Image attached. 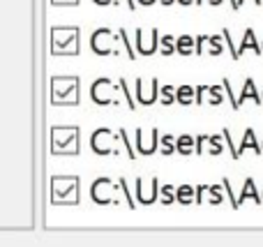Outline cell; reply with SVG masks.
Returning a JSON list of instances; mask_svg holds the SVG:
<instances>
[{"mask_svg":"<svg viewBox=\"0 0 263 247\" xmlns=\"http://www.w3.org/2000/svg\"><path fill=\"white\" fill-rule=\"evenodd\" d=\"M111 139H116L114 134H111V129H106V127L97 129V132L92 134V150H95L97 155H120L118 148L109 146Z\"/></svg>","mask_w":263,"mask_h":247,"instance_id":"1","label":"cell"},{"mask_svg":"<svg viewBox=\"0 0 263 247\" xmlns=\"http://www.w3.org/2000/svg\"><path fill=\"white\" fill-rule=\"evenodd\" d=\"M111 35L114 32L109 30V28H100V30H95V35H92V40H90V44H92V51H95L97 55H109V53H120L116 46H111V44H106V42L111 40Z\"/></svg>","mask_w":263,"mask_h":247,"instance_id":"2","label":"cell"},{"mask_svg":"<svg viewBox=\"0 0 263 247\" xmlns=\"http://www.w3.org/2000/svg\"><path fill=\"white\" fill-rule=\"evenodd\" d=\"M157 44H159L157 28H153V30L148 32V37H145L143 30H136V49H139L141 55H153L155 51H157Z\"/></svg>","mask_w":263,"mask_h":247,"instance_id":"3","label":"cell"},{"mask_svg":"<svg viewBox=\"0 0 263 247\" xmlns=\"http://www.w3.org/2000/svg\"><path fill=\"white\" fill-rule=\"evenodd\" d=\"M134 86H136L134 90H136V97H139V104H143V106L155 104V100H157V95H159V81H157V77L150 81V88H148V90L143 88V81H141V77L136 79Z\"/></svg>","mask_w":263,"mask_h":247,"instance_id":"4","label":"cell"},{"mask_svg":"<svg viewBox=\"0 0 263 247\" xmlns=\"http://www.w3.org/2000/svg\"><path fill=\"white\" fill-rule=\"evenodd\" d=\"M194 51H196V53H203V51H208V53H213V55H222L224 53V44L219 42V37L201 35L199 40H196V44H194Z\"/></svg>","mask_w":263,"mask_h":247,"instance_id":"5","label":"cell"},{"mask_svg":"<svg viewBox=\"0 0 263 247\" xmlns=\"http://www.w3.org/2000/svg\"><path fill=\"white\" fill-rule=\"evenodd\" d=\"M157 194H159V183H157V178H150V187L145 189L143 187V180H136V197H139V201L141 203H153V201H157Z\"/></svg>","mask_w":263,"mask_h":247,"instance_id":"6","label":"cell"},{"mask_svg":"<svg viewBox=\"0 0 263 247\" xmlns=\"http://www.w3.org/2000/svg\"><path fill=\"white\" fill-rule=\"evenodd\" d=\"M247 100H252L254 104H261V95L256 92V83H254V79H250L247 77L245 79V86H242V95L236 100V104H233V109H240L242 104H245Z\"/></svg>","mask_w":263,"mask_h":247,"instance_id":"7","label":"cell"},{"mask_svg":"<svg viewBox=\"0 0 263 247\" xmlns=\"http://www.w3.org/2000/svg\"><path fill=\"white\" fill-rule=\"evenodd\" d=\"M157 143H159V132L157 129L150 132V141H143V137H141V127L136 129V148H139L141 155H153V153L157 150Z\"/></svg>","mask_w":263,"mask_h":247,"instance_id":"8","label":"cell"},{"mask_svg":"<svg viewBox=\"0 0 263 247\" xmlns=\"http://www.w3.org/2000/svg\"><path fill=\"white\" fill-rule=\"evenodd\" d=\"M238 51V58H240L245 51H252V53H256V55H261V44L256 42V32L252 30V28H247L245 30V37H242V44H240V49H236Z\"/></svg>","mask_w":263,"mask_h":247,"instance_id":"9","label":"cell"},{"mask_svg":"<svg viewBox=\"0 0 263 247\" xmlns=\"http://www.w3.org/2000/svg\"><path fill=\"white\" fill-rule=\"evenodd\" d=\"M196 100H199L201 95H208V102H205V104H213V106H217V104H222V88L219 86H199L196 88Z\"/></svg>","mask_w":263,"mask_h":247,"instance_id":"10","label":"cell"},{"mask_svg":"<svg viewBox=\"0 0 263 247\" xmlns=\"http://www.w3.org/2000/svg\"><path fill=\"white\" fill-rule=\"evenodd\" d=\"M247 199H252L254 203H261V197H259V192H256L254 178H247V180H245V185H242V194L236 199V201H238V208H240V203H242V201H247Z\"/></svg>","mask_w":263,"mask_h":247,"instance_id":"11","label":"cell"},{"mask_svg":"<svg viewBox=\"0 0 263 247\" xmlns=\"http://www.w3.org/2000/svg\"><path fill=\"white\" fill-rule=\"evenodd\" d=\"M254 150L256 155H261V146H259V141H256V137H254V129H245V137H242V143H240V148H238V155H242V153L247 150Z\"/></svg>","mask_w":263,"mask_h":247,"instance_id":"12","label":"cell"},{"mask_svg":"<svg viewBox=\"0 0 263 247\" xmlns=\"http://www.w3.org/2000/svg\"><path fill=\"white\" fill-rule=\"evenodd\" d=\"M194 88L192 86H180V88H176V102L178 104H182V106H190V104H194Z\"/></svg>","mask_w":263,"mask_h":247,"instance_id":"13","label":"cell"},{"mask_svg":"<svg viewBox=\"0 0 263 247\" xmlns=\"http://www.w3.org/2000/svg\"><path fill=\"white\" fill-rule=\"evenodd\" d=\"M176 150L180 153V155H190V153L194 150V137H190V134L178 137L176 139Z\"/></svg>","mask_w":263,"mask_h":247,"instance_id":"14","label":"cell"},{"mask_svg":"<svg viewBox=\"0 0 263 247\" xmlns=\"http://www.w3.org/2000/svg\"><path fill=\"white\" fill-rule=\"evenodd\" d=\"M176 51H178L180 55H190V53H194V40H192V37H187V35L178 37V42H176Z\"/></svg>","mask_w":263,"mask_h":247,"instance_id":"15","label":"cell"},{"mask_svg":"<svg viewBox=\"0 0 263 247\" xmlns=\"http://www.w3.org/2000/svg\"><path fill=\"white\" fill-rule=\"evenodd\" d=\"M176 199L180 203H192L194 201V187L192 185H182V187L176 189Z\"/></svg>","mask_w":263,"mask_h":247,"instance_id":"16","label":"cell"},{"mask_svg":"<svg viewBox=\"0 0 263 247\" xmlns=\"http://www.w3.org/2000/svg\"><path fill=\"white\" fill-rule=\"evenodd\" d=\"M159 143H162V153H164V155H171V153L176 150V139H173L171 134L159 137Z\"/></svg>","mask_w":263,"mask_h":247,"instance_id":"17","label":"cell"},{"mask_svg":"<svg viewBox=\"0 0 263 247\" xmlns=\"http://www.w3.org/2000/svg\"><path fill=\"white\" fill-rule=\"evenodd\" d=\"M159 92H162V104H173L176 102V90H173V86H162L159 88Z\"/></svg>","mask_w":263,"mask_h":247,"instance_id":"18","label":"cell"},{"mask_svg":"<svg viewBox=\"0 0 263 247\" xmlns=\"http://www.w3.org/2000/svg\"><path fill=\"white\" fill-rule=\"evenodd\" d=\"M159 46H162V53H164V55H171L173 51H176V42H173L171 35L162 37V40H159Z\"/></svg>","mask_w":263,"mask_h":247,"instance_id":"19","label":"cell"},{"mask_svg":"<svg viewBox=\"0 0 263 247\" xmlns=\"http://www.w3.org/2000/svg\"><path fill=\"white\" fill-rule=\"evenodd\" d=\"M203 192L210 194L208 199H210V203H215V206L224 201V197H222V192H219V187H205V185H203Z\"/></svg>","mask_w":263,"mask_h":247,"instance_id":"20","label":"cell"},{"mask_svg":"<svg viewBox=\"0 0 263 247\" xmlns=\"http://www.w3.org/2000/svg\"><path fill=\"white\" fill-rule=\"evenodd\" d=\"M159 197H162V203H173L176 201V197H173V185H164L162 189H159Z\"/></svg>","mask_w":263,"mask_h":247,"instance_id":"21","label":"cell"},{"mask_svg":"<svg viewBox=\"0 0 263 247\" xmlns=\"http://www.w3.org/2000/svg\"><path fill=\"white\" fill-rule=\"evenodd\" d=\"M222 137L229 141V148H231V157H233V160H240V155H238V150H236V148H233V143H231V132H229V129H222Z\"/></svg>","mask_w":263,"mask_h":247,"instance_id":"22","label":"cell"},{"mask_svg":"<svg viewBox=\"0 0 263 247\" xmlns=\"http://www.w3.org/2000/svg\"><path fill=\"white\" fill-rule=\"evenodd\" d=\"M120 139H123V141H125V146H127L129 160H134V157H136V153H134V148H132V141H127V132H125V129H120Z\"/></svg>","mask_w":263,"mask_h":247,"instance_id":"23","label":"cell"},{"mask_svg":"<svg viewBox=\"0 0 263 247\" xmlns=\"http://www.w3.org/2000/svg\"><path fill=\"white\" fill-rule=\"evenodd\" d=\"M155 0H139V5H143V7H148V5H153Z\"/></svg>","mask_w":263,"mask_h":247,"instance_id":"24","label":"cell"},{"mask_svg":"<svg viewBox=\"0 0 263 247\" xmlns=\"http://www.w3.org/2000/svg\"><path fill=\"white\" fill-rule=\"evenodd\" d=\"M236 3H238V7H242V3H245V0H236ZM254 3H256V5H263L261 0H254Z\"/></svg>","mask_w":263,"mask_h":247,"instance_id":"25","label":"cell"},{"mask_svg":"<svg viewBox=\"0 0 263 247\" xmlns=\"http://www.w3.org/2000/svg\"><path fill=\"white\" fill-rule=\"evenodd\" d=\"M231 7H233V12H238V9H240V7H238V3H236V0H231Z\"/></svg>","mask_w":263,"mask_h":247,"instance_id":"26","label":"cell"},{"mask_svg":"<svg viewBox=\"0 0 263 247\" xmlns=\"http://www.w3.org/2000/svg\"><path fill=\"white\" fill-rule=\"evenodd\" d=\"M127 5H129V9H136V3H134V0H127Z\"/></svg>","mask_w":263,"mask_h":247,"instance_id":"27","label":"cell"},{"mask_svg":"<svg viewBox=\"0 0 263 247\" xmlns=\"http://www.w3.org/2000/svg\"><path fill=\"white\" fill-rule=\"evenodd\" d=\"M178 3H180V5H192L194 0H178Z\"/></svg>","mask_w":263,"mask_h":247,"instance_id":"28","label":"cell"},{"mask_svg":"<svg viewBox=\"0 0 263 247\" xmlns=\"http://www.w3.org/2000/svg\"><path fill=\"white\" fill-rule=\"evenodd\" d=\"M173 3V0H162V5H171Z\"/></svg>","mask_w":263,"mask_h":247,"instance_id":"29","label":"cell"},{"mask_svg":"<svg viewBox=\"0 0 263 247\" xmlns=\"http://www.w3.org/2000/svg\"><path fill=\"white\" fill-rule=\"evenodd\" d=\"M261 203H263V194H261Z\"/></svg>","mask_w":263,"mask_h":247,"instance_id":"30","label":"cell"},{"mask_svg":"<svg viewBox=\"0 0 263 247\" xmlns=\"http://www.w3.org/2000/svg\"><path fill=\"white\" fill-rule=\"evenodd\" d=\"M261 104H263V95H261Z\"/></svg>","mask_w":263,"mask_h":247,"instance_id":"31","label":"cell"},{"mask_svg":"<svg viewBox=\"0 0 263 247\" xmlns=\"http://www.w3.org/2000/svg\"><path fill=\"white\" fill-rule=\"evenodd\" d=\"M261 153H263V143H261Z\"/></svg>","mask_w":263,"mask_h":247,"instance_id":"32","label":"cell"},{"mask_svg":"<svg viewBox=\"0 0 263 247\" xmlns=\"http://www.w3.org/2000/svg\"><path fill=\"white\" fill-rule=\"evenodd\" d=\"M261 53H263V44H261Z\"/></svg>","mask_w":263,"mask_h":247,"instance_id":"33","label":"cell"},{"mask_svg":"<svg viewBox=\"0 0 263 247\" xmlns=\"http://www.w3.org/2000/svg\"><path fill=\"white\" fill-rule=\"evenodd\" d=\"M261 3H263V0H261Z\"/></svg>","mask_w":263,"mask_h":247,"instance_id":"34","label":"cell"}]
</instances>
